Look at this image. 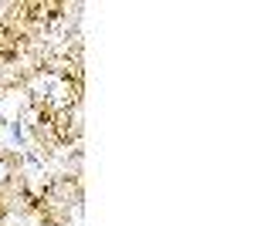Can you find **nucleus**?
Wrapping results in <instances>:
<instances>
[{"label": "nucleus", "instance_id": "f257e3e1", "mask_svg": "<svg viewBox=\"0 0 254 226\" xmlns=\"http://www.w3.org/2000/svg\"><path fill=\"white\" fill-rule=\"evenodd\" d=\"M3 34H7V27H3V20H0V41H3Z\"/></svg>", "mask_w": 254, "mask_h": 226}]
</instances>
